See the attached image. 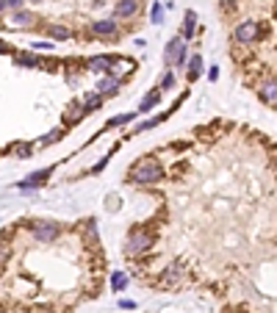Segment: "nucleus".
<instances>
[{
  "mask_svg": "<svg viewBox=\"0 0 277 313\" xmlns=\"http://www.w3.org/2000/svg\"><path fill=\"white\" fill-rule=\"evenodd\" d=\"M133 117H136V114H125V117H114L111 119V122H108V125H125V122H130V119H133Z\"/></svg>",
  "mask_w": 277,
  "mask_h": 313,
  "instance_id": "23",
  "label": "nucleus"
},
{
  "mask_svg": "<svg viewBox=\"0 0 277 313\" xmlns=\"http://www.w3.org/2000/svg\"><path fill=\"white\" fill-rule=\"evenodd\" d=\"M111 286H114V291H122V288L128 286V274H122V271H114Z\"/></svg>",
  "mask_w": 277,
  "mask_h": 313,
  "instance_id": "20",
  "label": "nucleus"
},
{
  "mask_svg": "<svg viewBox=\"0 0 277 313\" xmlns=\"http://www.w3.org/2000/svg\"><path fill=\"white\" fill-rule=\"evenodd\" d=\"M0 53H11V47H6V44L0 42Z\"/></svg>",
  "mask_w": 277,
  "mask_h": 313,
  "instance_id": "28",
  "label": "nucleus"
},
{
  "mask_svg": "<svg viewBox=\"0 0 277 313\" xmlns=\"http://www.w3.org/2000/svg\"><path fill=\"white\" fill-rule=\"evenodd\" d=\"M6 3V11H17V9H22V0H3Z\"/></svg>",
  "mask_w": 277,
  "mask_h": 313,
  "instance_id": "24",
  "label": "nucleus"
},
{
  "mask_svg": "<svg viewBox=\"0 0 277 313\" xmlns=\"http://www.w3.org/2000/svg\"><path fill=\"white\" fill-rule=\"evenodd\" d=\"M14 61H17L20 67H39V64H42V61L36 59V56H31V53H17Z\"/></svg>",
  "mask_w": 277,
  "mask_h": 313,
  "instance_id": "17",
  "label": "nucleus"
},
{
  "mask_svg": "<svg viewBox=\"0 0 277 313\" xmlns=\"http://www.w3.org/2000/svg\"><path fill=\"white\" fill-rule=\"evenodd\" d=\"M50 36L53 39H59V42H64V39H69V28H64V25H50Z\"/></svg>",
  "mask_w": 277,
  "mask_h": 313,
  "instance_id": "19",
  "label": "nucleus"
},
{
  "mask_svg": "<svg viewBox=\"0 0 277 313\" xmlns=\"http://www.w3.org/2000/svg\"><path fill=\"white\" fill-rule=\"evenodd\" d=\"M11 152H14L17 158H31V155H34V147L28 142H17V144H11Z\"/></svg>",
  "mask_w": 277,
  "mask_h": 313,
  "instance_id": "16",
  "label": "nucleus"
},
{
  "mask_svg": "<svg viewBox=\"0 0 277 313\" xmlns=\"http://www.w3.org/2000/svg\"><path fill=\"white\" fill-rule=\"evenodd\" d=\"M158 103H161V92H150L147 97H144V100H141V105H138V114H144V111H150V108H156Z\"/></svg>",
  "mask_w": 277,
  "mask_h": 313,
  "instance_id": "12",
  "label": "nucleus"
},
{
  "mask_svg": "<svg viewBox=\"0 0 277 313\" xmlns=\"http://www.w3.org/2000/svg\"><path fill=\"white\" fill-rule=\"evenodd\" d=\"M164 61L169 67H183V64H186V39H183V36H175V39L166 42Z\"/></svg>",
  "mask_w": 277,
  "mask_h": 313,
  "instance_id": "2",
  "label": "nucleus"
},
{
  "mask_svg": "<svg viewBox=\"0 0 277 313\" xmlns=\"http://www.w3.org/2000/svg\"><path fill=\"white\" fill-rule=\"evenodd\" d=\"M172 83H175V75L172 72H166L164 81H161V89H172Z\"/></svg>",
  "mask_w": 277,
  "mask_h": 313,
  "instance_id": "25",
  "label": "nucleus"
},
{
  "mask_svg": "<svg viewBox=\"0 0 277 313\" xmlns=\"http://www.w3.org/2000/svg\"><path fill=\"white\" fill-rule=\"evenodd\" d=\"M260 100L269 103V105H277V83H275V81L260 86Z\"/></svg>",
  "mask_w": 277,
  "mask_h": 313,
  "instance_id": "10",
  "label": "nucleus"
},
{
  "mask_svg": "<svg viewBox=\"0 0 277 313\" xmlns=\"http://www.w3.org/2000/svg\"><path fill=\"white\" fill-rule=\"evenodd\" d=\"M61 136H64V130H61V127H59V130H53L50 136H44V139H42V144H53V142H59Z\"/></svg>",
  "mask_w": 277,
  "mask_h": 313,
  "instance_id": "21",
  "label": "nucleus"
},
{
  "mask_svg": "<svg viewBox=\"0 0 277 313\" xmlns=\"http://www.w3.org/2000/svg\"><path fill=\"white\" fill-rule=\"evenodd\" d=\"M31 230H34V238L39 244H50V241H56L59 233H61V228L56 222H42V225H36V228H31Z\"/></svg>",
  "mask_w": 277,
  "mask_h": 313,
  "instance_id": "4",
  "label": "nucleus"
},
{
  "mask_svg": "<svg viewBox=\"0 0 277 313\" xmlns=\"http://www.w3.org/2000/svg\"><path fill=\"white\" fill-rule=\"evenodd\" d=\"M194 28H197V14H194V11H186V22H183V39H191V36H194Z\"/></svg>",
  "mask_w": 277,
  "mask_h": 313,
  "instance_id": "13",
  "label": "nucleus"
},
{
  "mask_svg": "<svg viewBox=\"0 0 277 313\" xmlns=\"http://www.w3.org/2000/svg\"><path fill=\"white\" fill-rule=\"evenodd\" d=\"M9 258H11V247L9 244H0V266L9 261Z\"/></svg>",
  "mask_w": 277,
  "mask_h": 313,
  "instance_id": "22",
  "label": "nucleus"
},
{
  "mask_svg": "<svg viewBox=\"0 0 277 313\" xmlns=\"http://www.w3.org/2000/svg\"><path fill=\"white\" fill-rule=\"evenodd\" d=\"M100 105H103V94H100V92L89 94L86 100H83V114H89V111H97Z\"/></svg>",
  "mask_w": 277,
  "mask_h": 313,
  "instance_id": "14",
  "label": "nucleus"
},
{
  "mask_svg": "<svg viewBox=\"0 0 277 313\" xmlns=\"http://www.w3.org/2000/svg\"><path fill=\"white\" fill-rule=\"evenodd\" d=\"M153 22H161V3L153 6Z\"/></svg>",
  "mask_w": 277,
  "mask_h": 313,
  "instance_id": "26",
  "label": "nucleus"
},
{
  "mask_svg": "<svg viewBox=\"0 0 277 313\" xmlns=\"http://www.w3.org/2000/svg\"><path fill=\"white\" fill-rule=\"evenodd\" d=\"M117 86H119V78H117V75H108V78H103V81L97 83V92H100V94H103V92L114 94V92H117Z\"/></svg>",
  "mask_w": 277,
  "mask_h": 313,
  "instance_id": "11",
  "label": "nucleus"
},
{
  "mask_svg": "<svg viewBox=\"0 0 277 313\" xmlns=\"http://www.w3.org/2000/svg\"><path fill=\"white\" fill-rule=\"evenodd\" d=\"M53 169H42V172H34V175H28V180H22V183H17V188H34V186H42L44 180H47V175H50Z\"/></svg>",
  "mask_w": 277,
  "mask_h": 313,
  "instance_id": "8",
  "label": "nucleus"
},
{
  "mask_svg": "<svg viewBox=\"0 0 277 313\" xmlns=\"http://www.w3.org/2000/svg\"><path fill=\"white\" fill-rule=\"evenodd\" d=\"M114 61H117L114 56H97V59H89V69L92 72H108Z\"/></svg>",
  "mask_w": 277,
  "mask_h": 313,
  "instance_id": "7",
  "label": "nucleus"
},
{
  "mask_svg": "<svg viewBox=\"0 0 277 313\" xmlns=\"http://www.w3.org/2000/svg\"><path fill=\"white\" fill-rule=\"evenodd\" d=\"M92 34H97V36H117V34H119V28H117L114 20H97V22H92Z\"/></svg>",
  "mask_w": 277,
  "mask_h": 313,
  "instance_id": "6",
  "label": "nucleus"
},
{
  "mask_svg": "<svg viewBox=\"0 0 277 313\" xmlns=\"http://www.w3.org/2000/svg\"><path fill=\"white\" fill-rule=\"evenodd\" d=\"M258 36H260V28H258V22H252V20H247V22H241V25L236 28V42H241V44L255 42Z\"/></svg>",
  "mask_w": 277,
  "mask_h": 313,
  "instance_id": "5",
  "label": "nucleus"
},
{
  "mask_svg": "<svg viewBox=\"0 0 277 313\" xmlns=\"http://www.w3.org/2000/svg\"><path fill=\"white\" fill-rule=\"evenodd\" d=\"M31 3H42V0H31Z\"/></svg>",
  "mask_w": 277,
  "mask_h": 313,
  "instance_id": "30",
  "label": "nucleus"
},
{
  "mask_svg": "<svg viewBox=\"0 0 277 313\" xmlns=\"http://www.w3.org/2000/svg\"><path fill=\"white\" fill-rule=\"evenodd\" d=\"M34 47H36V50H53V47H56V44H50V42H36Z\"/></svg>",
  "mask_w": 277,
  "mask_h": 313,
  "instance_id": "27",
  "label": "nucleus"
},
{
  "mask_svg": "<svg viewBox=\"0 0 277 313\" xmlns=\"http://www.w3.org/2000/svg\"><path fill=\"white\" fill-rule=\"evenodd\" d=\"M3 11H6V3H3V0H0V14H3Z\"/></svg>",
  "mask_w": 277,
  "mask_h": 313,
  "instance_id": "29",
  "label": "nucleus"
},
{
  "mask_svg": "<svg viewBox=\"0 0 277 313\" xmlns=\"http://www.w3.org/2000/svg\"><path fill=\"white\" fill-rule=\"evenodd\" d=\"M11 22H14V25H31V22H34V14L17 9V11H11Z\"/></svg>",
  "mask_w": 277,
  "mask_h": 313,
  "instance_id": "15",
  "label": "nucleus"
},
{
  "mask_svg": "<svg viewBox=\"0 0 277 313\" xmlns=\"http://www.w3.org/2000/svg\"><path fill=\"white\" fill-rule=\"evenodd\" d=\"M189 81H194V78H199V72H202V59L199 56H191V64H189Z\"/></svg>",
  "mask_w": 277,
  "mask_h": 313,
  "instance_id": "18",
  "label": "nucleus"
},
{
  "mask_svg": "<svg viewBox=\"0 0 277 313\" xmlns=\"http://www.w3.org/2000/svg\"><path fill=\"white\" fill-rule=\"evenodd\" d=\"M153 233H144V230H136V233H130L128 238V244H125V252L128 255H141V252H147L150 247H153Z\"/></svg>",
  "mask_w": 277,
  "mask_h": 313,
  "instance_id": "3",
  "label": "nucleus"
},
{
  "mask_svg": "<svg viewBox=\"0 0 277 313\" xmlns=\"http://www.w3.org/2000/svg\"><path fill=\"white\" fill-rule=\"evenodd\" d=\"M138 11V0H119L117 3V17H133Z\"/></svg>",
  "mask_w": 277,
  "mask_h": 313,
  "instance_id": "9",
  "label": "nucleus"
},
{
  "mask_svg": "<svg viewBox=\"0 0 277 313\" xmlns=\"http://www.w3.org/2000/svg\"><path fill=\"white\" fill-rule=\"evenodd\" d=\"M161 178H164V169L156 158H141L130 169V180H136V183H158Z\"/></svg>",
  "mask_w": 277,
  "mask_h": 313,
  "instance_id": "1",
  "label": "nucleus"
}]
</instances>
